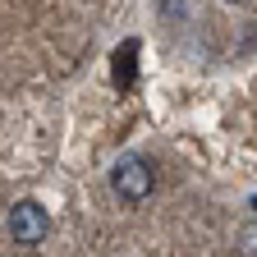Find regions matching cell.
Masks as SVG:
<instances>
[{
    "mask_svg": "<svg viewBox=\"0 0 257 257\" xmlns=\"http://www.w3.org/2000/svg\"><path fill=\"white\" fill-rule=\"evenodd\" d=\"M110 188L119 193L124 202H147V198H152V188H156V170H152V161H143V156H119V161H115V170H110Z\"/></svg>",
    "mask_w": 257,
    "mask_h": 257,
    "instance_id": "cell-1",
    "label": "cell"
},
{
    "mask_svg": "<svg viewBox=\"0 0 257 257\" xmlns=\"http://www.w3.org/2000/svg\"><path fill=\"white\" fill-rule=\"evenodd\" d=\"M5 234H10L14 243H23V248L42 243V239L51 234V216H46V207H42V202H14L10 216H5Z\"/></svg>",
    "mask_w": 257,
    "mask_h": 257,
    "instance_id": "cell-2",
    "label": "cell"
},
{
    "mask_svg": "<svg viewBox=\"0 0 257 257\" xmlns=\"http://www.w3.org/2000/svg\"><path fill=\"white\" fill-rule=\"evenodd\" d=\"M239 252H257V225H248L239 234Z\"/></svg>",
    "mask_w": 257,
    "mask_h": 257,
    "instance_id": "cell-3",
    "label": "cell"
},
{
    "mask_svg": "<svg viewBox=\"0 0 257 257\" xmlns=\"http://www.w3.org/2000/svg\"><path fill=\"white\" fill-rule=\"evenodd\" d=\"M230 5H239V0H230Z\"/></svg>",
    "mask_w": 257,
    "mask_h": 257,
    "instance_id": "cell-4",
    "label": "cell"
}]
</instances>
